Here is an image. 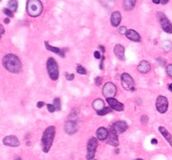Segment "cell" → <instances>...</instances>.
Instances as JSON below:
<instances>
[{
    "mask_svg": "<svg viewBox=\"0 0 172 160\" xmlns=\"http://www.w3.org/2000/svg\"><path fill=\"white\" fill-rule=\"evenodd\" d=\"M3 66L12 73H18L22 69V62L19 58L14 54H7L3 58Z\"/></svg>",
    "mask_w": 172,
    "mask_h": 160,
    "instance_id": "obj_1",
    "label": "cell"
},
{
    "mask_svg": "<svg viewBox=\"0 0 172 160\" xmlns=\"http://www.w3.org/2000/svg\"><path fill=\"white\" fill-rule=\"evenodd\" d=\"M55 135H56L55 126H50L44 130L41 137V149L43 152L48 153L50 150L55 139Z\"/></svg>",
    "mask_w": 172,
    "mask_h": 160,
    "instance_id": "obj_2",
    "label": "cell"
},
{
    "mask_svg": "<svg viewBox=\"0 0 172 160\" xmlns=\"http://www.w3.org/2000/svg\"><path fill=\"white\" fill-rule=\"evenodd\" d=\"M27 13L31 17H37L39 16L43 10L42 3L40 0H28L27 1Z\"/></svg>",
    "mask_w": 172,
    "mask_h": 160,
    "instance_id": "obj_3",
    "label": "cell"
},
{
    "mask_svg": "<svg viewBox=\"0 0 172 160\" xmlns=\"http://www.w3.org/2000/svg\"><path fill=\"white\" fill-rule=\"evenodd\" d=\"M47 69L50 78L56 81L59 78V69L58 65L54 58H48L47 61Z\"/></svg>",
    "mask_w": 172,
    "mask_h": 160,
    "instance_id": "obj_4",
    "label": "cell"
},
{
    "mask_svg": "<svg viewBox=\"0 0 172 160\" xmlns=\"http://www.w3.org/2000/svg\"><path fill=\"white\" fill-rule=\"evenodd\" d=\"M121 85L123 88L127 91H134V81L133 78L127 73H124L121 75Z\"/></svg>",
    "mask_w": 172,
    "mask_h": 160,
    "instance_id": "obj_5",
    "label": "cell"
},
{
    "mask_svg": "<svg viewBox=\"0 0 172 160\" xmlns=\"http://www.w3.org/2000/svg\"><path fill=\"white\" fill-rule=\"evenodd\" d=\"M98 147V140L96 138L92 137L89 140L87 143V153H86V159L87 160H93V157L95 156L96 150Z\"/></svg>",
    "mask_w": 172,
    "mask_h": 160,
    "instance_id": "obj_6",
    "label": "cell"
},
{
    "mask_svg": "<svg viewBox=\"0 0 172 160\" xmlns=\"http://www.w3.org/2000/svg\"><path fill=\"white\" fill-rule=\"evenodd\" d=\"M157 16H158L159 23H161V25H162V30L167 33H172V23L168 19V17L163 13H161V12L158 13Z\"/></svg>",
    "mask_w": 172,
    "mask_h": 160,
    "instance_id": "obj_7",
    "label": "cell"
},
{
    "mask_svg": "<svg viewBox=\"0 0 172 160\" xmlns=\"http://www.w3.org/2000/svg\"><path fill=\"white\" fill-rule=\"evenodd\" d=\"M169 107L168 99L163 95H159L156 99V109L159 113H165Z\"/></svg>",
    "mask_w": 172,
    "mask_h": 160,
    "instance_id": "obj_8",
    "label": "cell"
},
{
    "mask_svg": "<svg viewBox=\"0 0 172 160\" xmlns=\"http://www.w3.org/2000/svg\"><path fill=\"white\" fill-rule=\"evenodd\" d=\"M102 93L106 98H113L117 94V87L112 82H108L104 85Z\"/></svg>",
    "mask_w": 172,
    "mask_h": 160,
    "instance_id": "obj_9",
    "label": "cell"
},
{
    "mask_svg": "<svg viewBox=\"0 0 172 160\" xmlns=\"http://www.w3.org/2000/svg\"><path fill=\"white\" fill-rule=\"evenodd\" d=\"M108 137L107 139V144L110 145V146H113L115 147H117L118 145H119V141H118V138H117V133L116 132V130L110 127V130L108 131Z\"/></svg>",
    "mask_w": 172,
    "mask_h": 160,
    "instance_id": "obj_10",
    "label": "cell"
},
{
    "mask_svg": "<svg viewBox=\"0 0 172 160\" xmlns=\"http://www.w3.org/2000/svg\"><path fill=\"white\" fill-rule=\"evenodd\" d=\"M3 143L4 145L11 147H17L20 146V141L18 138L16 136H14V135H9V136L5 137L3 140Z\"/></svg>",
    "mask_w": 172,
    "mask_h": 160,
    "instance_id": "obj_11",
    "label": "cell"
},
{
    "mask_svg": "<svg viewBox=\"0 0 172 160\" xmlns=\"http://www.w3.org/2000/svg\"><path fill=\"white\" fill-rule=\"evenodd\" d=\"M65 131L68 135H73L77 132L76 122L73 120H68L65 123Z\"/></svg>",
    "mask_w": 172,
    "mask_h": 160,
    "instance_id": "obj_12",
    "label": "cell"
},
{
    "mask_svg": "<svg viewBox=\"0 0 172 160\" xmlns=\"http://www.w3.org/2000/svg\"><path fill=\"white\" fill-rule=\"evenodd\" d=\"M107 102L109 104V106L111 107L113 110H116L117 112H122V111H124L125 106L122 103H119L117 99L115 98H107Z\"/></svg>",
    "mask_w": 172,
    "mask_h": 160,
    "instance_id": "obj_13",
    "label": "cell"
},
{
    "mask_svg": "<svg viewBox=\"0 0 172 160\" xmlns=\"http://www.w3.org/2000/svg\"><path fill=\"white\" fill-rule=\"evenodd\" d=\"M111 127L116 130V132L117 134H121L127 130L128 126L127 124V122L123 121H116L113 125H111Z\"/></svg>",
    "mask_w": 172,
    "mask_h": 160,
    "instance_id": "obj_14",
    "label": "cell"
},
{
    "mask_svg": "<svg viewBox=\"0 0 172 160\" xmlns=\"http://www.w3.org/2000/svg\"><path fill=\"white\" fill-rule=\"evenodd\" d=\"M114 53L115 55L117 57L118 59L124 61L126 59V57H125V48L123 45L121 44H117L115 45L114 47Z\"/></svg>",
    "mask_w": 172,
    "mask_h": 160,
    "instance_id": "obj_15",
    "label": "cell"
},
{
    "mask_svg": "<svg viewBox=\"0 0 172 160\" xmlns=\"http://www.w3.org/2000/svg\"><path fill=\"white\" fill-rule=\"evenodd\" d=\"M126 36H127V39H129V40H131L133 42H141V36H140V34L136 31H134L133 29L127 30V32L126 33Z\"/></svg>",
    "mask_w": 172,
    "mask_h": 160,
    "instance_id": "obj_16",
    "label": "cell"
},
{
    "mask_svg": "<svg viewBox=\"0 0 172 160\" xmlns=\"http://www.w3.org/2000/svg\"><path fill=\"white\" fill-rule=\"evenodd\" d=\"M121 19H122V16H121L120 12H118V11L113 12V13L111 14V17H110V23H111V25L114 26V27H117L120 24Z\"/></svg>",
    "mask_w": 172,
    "mask_h": 160,
    "instance_id": "obj_17",
    "label": "cell"
},
{
    "mask_svg": "<svg viewBox=\"0 0 172 160\" xmlns=\"http://www.w3.org/2000/svg\"><path fill=\"white\" fill-rule=\"evenodd\" d=\"M137 69L139 72L143 74H146L151 70V64L147 60H142L137 67Z\"/></svg>",
    "mask_w": 172,
    "mask_h": 160,
    "instance_id": "obj_18",
    "label": "cell"
},
{
    "mask_svg": "<svg viewBox=\"0 0 172 160\" xmlns=\"http://www.w3.org/2000/svg\"><path fill=\"white\" fill-rule=\"evenodd\" d=\"M45 47H46V49H47L48 51H52L53 53H56V54L59 55L60 57H62V58L65 57V52H64L62 50H61V49H59V48H57V47L51 46L48 42H45Z\"/></svg>",
    "mask_w": 172,
    "mask_h": 160,
    "instance_id": "obj_19",
    "label": "cell"
},
{
    "mask_svg": "<svg viewBox=\"0 0 172 160\" xmlns=\"http://www.w3.org/2000/svg\"><path fill=\"white\" fill-rule=\"evenodd\" d=\"M108 130L106 129V128H104V127H101V128H99L97 130V132H96V134H97V138L99 139L100 140H106L107 139H108Z\"/></svg>",
    "mask_w": 172,
    "mask_h": 160,
    "instance_id": "obj_20",
    "label": "cell"
},
{
    "mask_svg": "<svg viewBox=\"0 0 172 160\" xmlns=\"http://www.w3.org/2000/svg\"><path fill=\"white\" fill-rule=\"evenodd\" d=\"M159 130L162 133V136L165 138V140L169 142V144L172 147V135L169 132V130L165 127H162V126L159 127Z\"/></svg>",
    "mask_w": 172,
    "mask_h": 160,
    "instance_id": "obj_21",
    "label": "cell"
},
{
    "mask_svg": "<svg viewBox=\"0 0 172 160\" xmlns=\"http://www.w3.org/2000/svg\"><path fill=\"white\" fill-rule=\"evenodd\" d=\"M92 107L95 111H97V113H98L105 108V104L101 99H96L92 103Z\"/></svg>",
    "mask_w": 172,
    "mask_h": 160,
    "instance_id": "obj_22",
    "label": "cell"
},
{
    "mask_svg": "<svg viewBox=\"0 0 172 160\" xmlns=\"http://www.w3.org/2000/svg\"><path fill=\"white\" fill-rule=\"evenodd\" d=\"M136 4V0H124L123 2V7L126 11L132 10Z\"/></svg>",
    "mask_w": 172,
    "mask_h": 160,
    "instance_id": "obj_23",
    "label": "cell"
},
{
    "mask_svg": "<svg viewBox=\"0 0 172 160\" xmlns=\"http://www.w3.org/2000/svg\"><path fill=\"white\" fill-rule=\"evenodd\" d=\"M18 7V2L17 0H9L8 2V9H10L12 12H16Z\"/></svg>",
    "mask_w": 172,
    "mask_h": 160,
    "instance_id": "obj_24",
    "label": "cell"
},
{
    "mask_svg": "<svg viewBox=\"0 0 172 160\" xmlns=\"http://www.w3.org/2000/svg\"><path fill=\"white\" fill-rule=\"evenodd\" d=\"M100 1L101 2L102 5H104V6H107V7L112 6L113 4H114V0H100Z\"/></svg>",
    "mask_w": 172,
    "mask_h": 160,
    "instance_id": "obj_25",
    "label": "cell"
},
{
    "mask_svg": "<svg viewBox=\"0 0 172 160\" xmlns=\"http://www.w3.org/2000/svg\"><path fill=\"white\" fill-rule=\"evenodd\" d=\"M76 72L79 73L80 75H86L87 74V71H86V69L82 66V65H78L77 68H76Z\"/></svg>",
    "mask_w": 172,
    "mask_h": 160,
    "instance_id": "obj_26",
    "label": "cell"
},
{
    "mask_svg": "<svg viewBox=\"0 0 172 160\" xmlns=\"http://www.w3.org/2000/svg\"><path fill=\"white\" fill-rule=\"evenodd\" d=\"M53 104L56 108V111H60L61 110V104H60V99L59 98H55Z\"/></svg>",
    "mask_w": 172,
    "mask_h": 160,
    "instance_id": "obj_27",
    "label": "cell"
},
{
    "mask_svg": "<svg viewBox=\"0 0 172 160\" xmlns=\"http://www.w3.org/2000/svg\"><path fill=\"white\" fill-rule=\"evenodd\" d=\"M171 47H172V44H171V42H165L164 43H163V50L166 51V52H168V51H169L170 50H171Z\"/></svg>",
    "mask_w": 172,
    "mask_h": 160,
    "instance_id": "obj_28",
    "label": "cell"
},
{
    "mask_svg": "<svg viewBox=\"0 0 172 160\" xmlns=\"http://www.w3.org/2000/svg\"><path fill=\"white\" fill-rule=\"evenodd\" d=\"M111 109L112 108H104L103 110H101V111H100V112H98L97 113L99 114V115H105V114H107V113H111Z\"/></svg>",
    "mask_w": 172,
    "mask_h": 160,
    "instance_id": "obj_29",
    "label": "cell"
},
{
    "mask_svg": "<svg viewBox=\"0 0 172 160\" xmlns=\"http://www.w3.org/2000/svg\"><path fill=\"white\" fill-rule=\"evenodd\" d=\"M78 113H79L78 109H77V108H73V109L72 110L71 113H70V116H69V118H72V120H73V119H75V118L77 116ZM73 121H75V120H73Z\"/></svg>",
    "mask_w": 172,
    "mask_h": 160,
    "instance_id": "obj_30",
    "label": "cell"
},
{
    "mask_svg": "<svg viewBox=\"0 0 172 160\" xmlns=\"http://www.w3.org/2000/svg\"><path fill=\"white\" fill-rule=\"evenodd\" d=\"M3 12H4V14L6 16H7L8 17H13L14 16V13L10 9H8V8H4L3 9Z\"/></svg>",
    "mask_w": 172,
    "mask_h": 160,
    "instance_id": "obj_31",
    "label": "cell"
},
{
    "mask_svg": "<svg viewBox=\"0 0 172 160\" xmlns=\"http://www.w3.org/2000/svg\"><path fill=\"white\" fill-rule=\"evenodd\" d=\"M47 107H48V112H50V113H54L55 111H56V108H55L54 104H48L47 105Z\"/></svg>",
    "mask_w": 172,
    "mask_h": 160,
    "instance_id": "obj_32",
    "label": "cell"
},
{
    "mask_svg": "<svg viewBox=\"0 0 172 160\" xmlns=\"http://www.w3.org/2000/svg\"><path fill=\"white\" fill-rule=\"evenodd\" d=\"M66 78L68 81H72L75 79V75L73 74H69V73H66Z\"/></svg>",
    "mask_w": 172,
    "mask_h": 160,
    "instance_id": "obj_33",
    "label": "cell"
},
{
    "mask_svg": "<svg viewBox=\"0 0 172 160\" xmlns=\"http://www.w3.org/2000/svg\"><path fill=\"white\" fill-rule=\"evenodd\" d=\"M167 74L170 78H172V64H169L167 67Z\"/></svg>",
    "mask_w": 172,
    "mask_h": 160,
    "instance_id": "obj_34",
    "label": "cell"
},
{
    "mask_svg": "<svg viewBox=\"0 0 172 160\" xmlns=\"http://www.w3.org/2000/svg\"><path fill=\"white\" fill-rule=\"evenodd\" d=\"M118 32H119V33H120V34H126V33H127V29L125 26H122V27H120V28H119Z\"/></svg>",
    "mask_w": 172,
    "mask_h": 160,
    "instance_id": "obj_35",
    "label": "cell"
},
{
    "mask_svg": "<svg viewBox=\"0 0 172 160\" xmlns=\"http://www.w3.org/2000/svg\"><path fill=\"white\" fill-rule=\"evenodd\" d=\"M95 84H96L97 85H101L102 84V78H101V77L96 78V79H95Z\"/></svg>",
    "mask_w": 172,
    "mask_h": 160,
    "instance_id": "obj_36",
    "label": "cell"
},
{
    "mask_svg": "<svg viewBox=\"0 0 172 160\" xmlns=\"http://www.w3.org/2000/svg\"><path fill=\"white\" fill-rule=\"evenodd\" d=\"M148 120H149V118H148V116H146V115H143L142 118H141V121L143 122V123H147Z\"/></svg>",
    "mask_w": 172,
    "mask_h": 160,
    "instance_id": "obj_37",
    "label": "cell"
},
{
    "mask_svg": "<svg viewBox=\"0 0 172 160\" xmlns=\"http://www.w3.org/2000/svg\"><path fill=\"white\" fill-rule=\"evenodd\" d=\"M94 57H95L96 59H100L101 58H102L101 52H99V51H95V52H94Z\"/></svg>",
    "mask_w": 172,
    "mask_h": 160,
    "instance_id": "obj_38",
    "label": "cell"
},
{
    "mask_svg": "<svg viewBox=\"0 0 172 160\" xmlns=\"http://www.w3.org/2000/svg\"><path fill=\"white\" fill-rule=\"evenodd\" d=\"M44 102H39L38 104H37V107L38 108H41V107H43L44 106Z\"/></svg>",
    "mask_w": 172,
    "mask_h": 160,
    "instance_id": "obj_39",
    "label": "cell"
},
{
    "mask_svg": "<svg viewBox=\"0 0 172 160\" xmlns=\"http://www.w3.org/2000/svg\"><path fill=\"white\" fill-rule=\"evenodd\" d=\"M151 142H152V145H156V144L158 143V140H157L156 139H152Z\"/></svg>",
    "mask_w": 172,
    "mask_h": 160,
    "instance_id": "obj_40",
    "label": "cell"
},
{
    "mask_svg": "<svg viewBox=\"0 0 172 160\" xmlns=\"http://www.w3.org/2000/svg\"><path fill=\"white\" fill-rule=\"evenodd\" d=\"M152 1L154 3V4H156V5H158V4H159V3H161V1H162V0H152Z\"/></svg>",
    "mask_w": 172,
    "mask_h": 160,
    "instance_id": "obj_41",
    "label": "cell"
},
{
    "mask_svg": "<svg viewBox=\"0 0 172 160\" xmlns=\"http://www.w3.org/2000/svg\"><path fill=\"white\" fill-rule=\"evenodd\" d=\"M161 3H162V5H166V4H168V3H169V0H162Z\"/></svg>",
    "mask_w": 172,
    "mask_h": 160,
    "instance_id": "obj_42",
    "label": "cell"
},
{
    "mask_svg": "<svg viewBox=\"0 0 172 160\" xmlns=\"http://www.w3.org/2000/svg\"><path fill=\"white\" fill-rule=\"evenodd\" d=\"M4 23H6V24L9 23H10V19H9V18H5V19H4Z\"/></svg>",
    "mask_w": 172,
    "mask_h": 160,
    "instance_id": "obj_43",
    "label": "cell"
},
{
    "mask_svg": "<svg viewBox=\"0 0 172 160\" xmlns=\"http://www.w3.org/2000/svg\"><path fill=\"white\" fill-rule=\"evenodd\" d=\"M99 48L101 49V51H102V53H104V51H105V49H104V47L102 46V45H100L99 46Z\"/></svg>",
    "mask_w": 172,
    "mask_h": 160,
    "instance_id": "obj_44",
    "label": "cell"
},
{
    "mask_svg": "<svg viewBox=\"0 0 172 160\" xmlns=\"http://www.w3.org/2000/svg\"><path fill=\"white\" fill-rule=\"evenodd\" d=\"M0 27H1V35H3V34H4V32H5L4 27H3V25H1V26H0Z\"/></svg>",
    "mask_w": 172,
    "mask_h": 160,
    "instance_id": "obj_45",
    "label": "cell"
},
{
    "mask_svg": "<svg viewBox=\"0 0 172 160\" xmlns=\"http://www.w3.org/2000/svg\"><path fill=\"white\" fill-rule=\"evenodd\" d=\"M169 90L170 92H172V84H169Z\"/></svg>",
    "mask_w": 172,
    "mask_h": 160,
    "instance_id": "obj_46",
    "label": "cell"
},
{
    "mask_svg": "<svg viewBox=\"0 0 172 160\" xmlns=\"http://www.w3.org/2000/svg\"><path fill=\"white\" fill-rule=\"evenodd\" d=\"M115 153H116V154H118V153H119V149H115Z\"/></svg>",
    "mask_w": 172,
    "mask_h": 160,
    "instance_id": "obj_47",
    "label": "cell"
},
{
    "mask_svg": "<svg viewBox=\"0 0 172 160\" xmlns=\"http://www.w3.org/2000/svg\"><path fill=\"white\" fill-rule=\"evenodd\" d=\"M14 160H22V159H21L20 157H16V158H15Z\"/></svg>",
    "mask_w": 172,
    "mask_h": 160,
    "instance_id": "obj_48",
    "label": "cell"
},
{
    "mask_svg": "<svg viewBox=\"0 0 172 160\" xmlns=\"http://www.w3.org/2000/svg\"><path fill=\"white\" fill-rule=\"evenodd\" d=\"M136 160H143V159H142V158H137V159H136Z\"/></svg>",
    "mask_w": 172,
    "mask_h": 160,
    "instance_id": "obj_49",
    "label": "cell"
},
{
    "mask_svg": "<svg viewBox=\"0 0 172 160\" xmlns=\"http://www.w3.org/2000/svg\"><path fill=\"white\" fill-rule=\"evenodd\" d=\"M93 160H96V159H93Z\"/></svg>",
    "mask_w": 172,
    "mask_h": 160,
    "instance_id": "obj_50",
    "label": "cell"
}]
</instances>
